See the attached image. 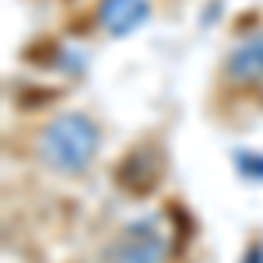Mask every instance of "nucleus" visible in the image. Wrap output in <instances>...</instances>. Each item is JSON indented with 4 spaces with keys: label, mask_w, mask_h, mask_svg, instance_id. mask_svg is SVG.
I'll use <instances>...</instances> for the list:
<instances>
[{
    "label": "nucleus",
    "mask_w": 263,
    "mask_h": 263,
    "mask_svg": "<svg viewBox=\"0 0 263 263\" xmlns=\"http://www.w3.org/2000/svg\"><path fill=\"white\" fill-rule=\"evenodd\" d=\"M168 256V235L158 218H137L123 224L109 246L112 263H165Z\"/></svg>",
    "instance_id": "2"
},
{
    "label": "nucleus",
    "mask_w": 263,
    "mask_h": 263,
    "mask_svg": "<svg viewBox=\"0 0 263 263\" xmlns=\"http://www.w3.org/2000/svg\"><path fill=\"white\" fill-rule=\"evenodd\" d=\"M235 168L246 179H263V155H256V151H235Z\"/></svg>",
    "instance_id": "5"
},
{
    "label": "nucleus",
    "mask_w": 263,
    "mask_h": 263,
    "mask_svg": "<svg viewBox=\"0 0 263 263\" xmlns=\"http://www.w3.org/2000/svg\"><path fill=\"white\" fill-rule=\"evenodd\" d=\"M99 21L109 35H130L147 21V0H102Z\"/></svg>",
    "instance_id": "3"
},
{
    "label": "nucleus",
    "mask_w": 263,
    "mask_h": 263,
    "mask_svg": "<svg viewBox=\"0 0 263 263\" xmlns=\"http://www.w3.org/2000/svg\"><path fill=\"white\" fill-rule=\"evenodd\" d=\"M224 74L232 81H260L263 78V32L235 46L224 60Z\"/></svg>",
    "instance_id": "4"
},
{
    "label": "nucleus",
    "mask_w": 263,
    "mask_h": 263,
    "mask_svg": "<svg viewBox=\"0 0 263 263\" xmlns=\"http://www.w3.org/2000/svg\"><path fill=\"white\" fill-rule=\"evenodd\" d=\"M239 263H263V242H253L242 253V260H239Z\"/></svg>",
    "instance_id": "6"
},
{
    "label": "nucleus",
    "mask_w": 263,
    "mask_h": 263,
    "mask_svg": "<svg viewBox=\"0 0 263 263\" xmlns=\"http://www.w3.org/2000/svg\"><path fill=\"white\" fill-rule=\"evenodd\" d=\"M99 151V126L84 112H63L46 123L39 137V158L60 176L84 172Z\"/></svg>",
    "instance_id": "1"
}]
</instances>
